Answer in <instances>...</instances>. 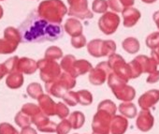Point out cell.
<instances>
[{
	"instance_id": "6da1fadb",
	"label": "cell",
	"mask_w": 159,
	"mask_h": 134,
	"mask_svg": "<svg viewBox=\"0 0 159 134\" xmlns=\"http://www.w3.org/2000/svg\"><path fill=\"white\" fill-rule=\"evenodd\" d=\"M19 31L22 42L55 41L64 36V30L60 24L51 23L35 12L24 21Z\"/></svg>"
},
{
	"instance_id": "7a4b0ae2",
	"label": "cell",
	"mask_w": 159,
	"mask_h": 134,
	"mask_svg": "<svg viewBox=\"0 0 159 134\" xmlns=\"http://www.w3.org/2000/svg\"><path fill=\"white\" fill-rule=\"evenodd\" d=\"M67 10L61 0H46L39 4L38 13L40 17L53 24H60Z\"/></svg>"
},
{
	"instance_id": "3957f363",
	"label": "cell",
	"mask_w": 159,
	"mask_h": 134,
	"mask_svg": "<svg viewBox=\"0 0 159 134\" xmlns=\"http://www.w3.org/2000/svg\"><path fill=\"white\" fill-rule=\"evenodd\" d=\"M38 67L40 70V78L47 84L52 83L59 74V66L56 62L51 59H41L38 62Z\"/></svg>"
},
{
	"instance_id": "277c9868",
	"label": "cell",
	"mask_w": 159,
	"mask_h": 134,
	"mask_svg": "<svg viewBox=\"0 0 159 134\" xmlns=\"http://www.w3.org/2000/svg\"><path fill=\"white\" fill-rule=\"evenodd\" d=\"M116 50V45L114 41L111 40H101L95 39L88 44V52L94 56H104L114 53Z\"/></svg>"
},
{
	"instance_id": "5b68a950",
	"label": "cell",
	"mask_w": 159,
	"mask_h": 134,
	"mask_svg": "<svg viewBox=\"0 0 159 134\" xmlns=\"http://www.w3.org/2000/svg\"><path fill=\"white\" fill-rule=\"evenodd\" d=\"M69 3L68 14L70 16H77L82 19L93 18V13L87 9V0H67Z\"/></svg>"
},
{
	"instance_id": "8992f818",
	"label": "cell",
	"mask_w": 159,
	"mask_h": 134,
	"mask_svg": "<svg viewBox=\"0 0 159 134\" xmlns=\"http://www.w3.org/2000/svg\"><path fill=\"white\" fill-rule=\"evenodd\" d=\"M119 16L112 12L105 13L98 21V26L101 31L106 35H111L114 33L119 25Z\"/></svg>"
},
{
	"instance_id": "52a82bcc",
	"label": "cell",
	"mask_w": 159,
	"mask_h": 134,
	"mask_svg": "<svg viewBox=\"0 0 159 134\" xmlns=\"http://www.w3.org/2000/svg\"><path fill=\"white\" fill-rule=\"evenodd\" d=\"M38 67V63H36L33 59L23 57L19 58L18 64H17V72L21 73H25V74H32L34 73Z\"/></svg>"
},
{
	"instance_id": "ba28073f",
	"label": "cell",
	"mask_w": 159,
	"mask_h": 134,
	"mask_svg": "<svg viewBox=\"0 0 159 134\" xmlns=\"http://www.w3.org/2000/svg\"><path fill=\"white\" fill-rule=\"evenodd\" d=\"M123 16L124 25L125 27H132L137 24L139 19L140 18V12L137 9L125 8L123 11Z\"/></svg>"
},
{
	"instance_id": "9c48e42d",
	"label": "cell",
	"mask_w": 159,
	"mask_h": 134,
	"mask_svg": "<svg viewBox=\"0 0 159 134\" xmlns=\"http://www.w3.org/2000/svg\"><path fill=\"white\" fill-rule=\"evenodd\" d=\"M24 84V76L19 72H14L9 73L6 79V85L11 89H17L21 87Z\"/></svg>"
},
{
	"instance_id": "30bf717a",
	"label": "cell",
	"mask_w": 159,
	"mask_h": 134,
	"mask_svg": "<svg viewBox=\"0 0 159 134\" xmlns=\"http://www.w3.org/2000/svg\"><path fill=\"white\" fill-rule=\"evenodd\" d=\"M65 29L70 36L77 37V36L82 35L83 25L79 21L75 19H68L65 25Z\"/></svg>"
},
{
	"instance_id": "8fae6325",
	"label": "cell",
	"mask_w": 159,
	"mask_h": 134,
	"mask_svg": "<svg viewBox=\"0 0 159 134\" xmlns=\"http://www.w3.org/2000/svg\"><path fill=\"white\" fill-rule=\"evenodd\" d=\"M38 99H39L40 108L43 110V112H44L46 114L52 115V114L55 113H53V111H52V108L54 107L55 104H54V102L50 99V97H48V96H46V95H41Z\"/></svg>"
},
{
	"instance_id": "7c38bea8",
	"label": "cell",
	"mask_w": 159,
	"mask_h": 134,
	"mask_svg": "<svg viewBox=\"0 0 159 134\" xmlns=\"http://www.w3.org/2000/svg\"><path fill=\"white\" fill-rule=\"evenodd\" d=\"M4 38L11 42H14L16 44H19L20 41H22V37L20 34L19 29H16L14 27H7L4 31Z\"/></svg>"
},
{
	"instance_id": "4fadbf2b",
	"label": "cell",
	"mask_w": 159,
	"mask_h": 134,
	"mask_svg": "<svg viewBox=\"0 0 159 134\" xmlns=\"http://www.w3.org/2000/svg\"><path fill=\"white\" fill-rule=\"evenodd\" d=\"M123 48L130 53H135L139 50V43L138 39L134 38H128L124 40Z\"/></svg>"
},
{
	"instance_id": "5bb4252c",
	"label": "cell",
	"mask_w": 159,
	"mask_h": 134,
	"mask_svg": "<svg viewBox=\"0 0 159 134\" xmlns=\"http://www.w3.org/2000/svg\"><path fill=\"white\" fill-rule=\"evenodd\" d=\"M18 47V44L11 42L4 38V39H0V53H13Z\"/></svg>"
},
{
	"instance_id": "9a60e30c",
	"label": "cell",
	"mask_w": 159,
	"mask_h": 134,
	"mask_svg": "<svg viewBox=\"0 0 159 134\" xmlns=\"http://www.w3.org/2000/svg\"><path fill=\"white\" fill-rule=\"evenodd\" d=\"M15 123L21 127L22 128L24 127H29L30 124L32 123V118H30V116L26 113H25L24 112H19L16 116H15Z\"/></svg>"
},
{
	"instance_id": "2e32d148",
	"label": "cell",
	"mask_w": 159,
	"mask_h": 134,
	"mask_svg": "<svg viewBox=\"0 0 159 134\" xmlns=\"http://www.w3.org/2000/svg\"><path fill=\"white\" fill-rule=\"evenodd\" d=\"M27 93L33 99H39L42 94V88L39 84L33 83L27 86Z\"/></svg>"
},
{
	"instance_id": "e0dca14e",
	"label": "cell",
	"mask_w": 159,
	"mask_h": 134,
	"mask_svg": "<svg viewBox=\"0 0 159 134\" xmlns=\"http://www.w3.org/2000/svg\"><path fill=\"white\" fill-rule=\"evenodd\" d=\"M93 11L98 13H103L108 9V3L106 0H95L93 2Z\"/></svg>"
},
{
	"instance_id": "ac0fdd59",
	"label": "cell",
	"mask_w": 159,
	"mask_h": 134,
	"mask_svg": "<svg viewBox=\"0 0 159 134\" xmlns=\"http://www.w3.org/2000/svg\"><path fill=\"white\" fill-rule=\"evenodd\" d=\"M62 56V51L57 47H50L45 53V58L54 60Z\"/></svg>"
},
{
	"instance_id": "d6986e66",
	"label": "cell",
	"mask_w": 159,
	"mask_h": 134,
	"mask_svg": "<svg viewBox=\"0 0 159 134\" xmlns=\"http://www.w3.org/2000/svg\"><path fill=\"white\" fill-rule=\"evenodd\" d=\"M146 43H147V46L152 49H155L159 47V33L155 32V33L149 35L146 39Z\"/></svg>"
},
{
	"instance_id": "ffe728a7",
	"label": "cell",
	"mask_w": 159,
	"mask_h": 134,
	"mask_svg": "<svg viewBox=\"0 0 159 134\" xmlns=\"http://www.w3.org/2000/svg\"><path fill=\"white\" fill-rule=\"evenodd\" d=\"M22 112H24L25 113L28 114L29 116H35L37 113H39V109L38 106H36L35 104L33 103H27V104H25L22 108Z\"/></svg>"
},
{
	"instance_id": "44dd1931",
	"label": "cell",
	"mask_w": 159,
	"mask_h": 134,
	"mask_svg": "<svg viewBox=\"0 0 159 134\" xmlns=\"http://www.w3.org/2000/svg\"><path fill=\"white\" fill-rule=\"evenodd\" d=\"M18 60L19 57L18 56H13L10 59H8V61H6L4 64L6 66V68L9 72V73L17 72V64H18Z\"/></svg>"
},
{
	"instance_id": "7402d4cb",
	"label": "cell",
	"mask_w": 159,
	"mask_h": 134,
	"mask_svg": "<svg viewBox=\"0 0 159 134\" xmlns=\"http://www.w3.org/2000/svg\"><path fill=\"white\" fill-rule=\"evenodd\" d=\"M0 134H21L18 130L13 127L9 123H1L0 124Z\"/></svg>"
},
{
	"instance_id": "603a6c76",
	"label": "cell",
	"mask_w": 159,
	"mask_h": 134,
	"mask_svg": "<svg viewBox=\"0 0 159 134\" xmlns=\"http://www.w3.org/2000/svg\"><path fill=\"white\" fill-rule=\"evenodd\" d=\"M71 43L73 45L74 48H82L85 45L86 43V39L84 36L81 35V36H77V37H73L71 39Z\"/></svg>"
},
{
	"instance_id": "cb8c5ba5",
	"label": "cell",
	"mask_w": 159,
	"mask_h": 134,
	"mask_svg": "<svg viewBox=\"0 0 159 134\" xmlns=\"http://www.w3.org/2000/svg\"><path fill=\"white\" fill-rule=\"evenodd\" d=\"M109 6L114 12H123L124 6L121 3V0H109Z\"/></svg>"
},
{
	"instance_id": "d4e9b609",
	"label": "cell",
	"mask_w": 159,
	"mask_h": 134,
	"mask_svg": "<svg viewBox=\"0 0 159 134\" xmlns=\"http://www.w3.org/2000/svg\"><path fill=\"white\" fill-rule=\"evenodd\" d=\"M6 74H9V72L6 68L5 64H0V80H1Z\"/></svg>"
},
{
	"instance_id": "484cf974",
	"label": "cell",
	"mask_w": 159,
	"mask_h": 134,
	"mask_svg": "<svg viewBox=\"0 0 159 134\" xmlns=\"http://www.w3.org/2000/svg\"><path fill=\"white\" fill-rule=\"evenodd\" d=\"M21 134H37V132L34 128H32L30 127H26L22 129Z\"/></svg>"
},
{
	"instance_id": "4316f807",
	"label": "cell",
	"mask_w": 159,
	"mask_h": 134,
	"mask_svg": "<svg viewBox=\"0 0 159 134\" xmlns=\"http://www.w3.org/2000/svg\"><path fill=\"white\" fill-rule=\"evenodd\" d=\"M121 3L124 7L126 6H131L134 4V0H121Z\"/></svg>"
},
{
	"instance_id": "83f0119b",
	"label": "cell",
	"mask_w": 159,
	"mask_h": 134,
	"mask_svg": "<svg viewBox=\"0 0 159 134\" xmlns=\"http://www.w3.org/2000/svg\"><path fill=\"white\" fill-rule=\"evenodd\" d=\"M153 20L155 21V24H156L157 27L159 28V12H154V14H153Z\"/></svg>"
},
{
	"instance_id": "f1b7e54d",
	"label": "cell",
	"mask_w": 159,
	"mask_h": 134,
	"mask_svg": "<svg viewBox=\"0 0 159 134\" xmlns=\"http://www.w3.org/2000/svg\"><path fill=\"white\" fill-rule=\"evenodd\" d=\"M143 2H145V3H153V2H155L156 0H142Z\"/></svg>"
},
{
	"instance_id": "f546056e",
	"label": "cell",
	"mask_w": 159,
	"mask_h": 134,
	"mask_svg": "<svg viewBox=\"0 0 159 134\" xmlns=\"http://www.w3.org/2000/svg\"><path fill=\"white\" fill-rule=\"evenodd\" d=\"M2 16H3V10H2L1 6H0V19L2 18Z\"/></svg>"
}]
</instances>
